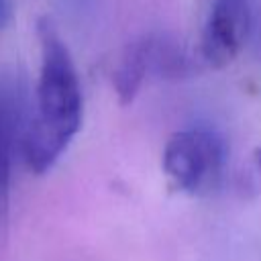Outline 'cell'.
Wrapping results in <instances>:
<instances>
[{
  "label": "cell",
  "mask_w": 261,
  "mask_h": 261,
  "mask_svg": "<svg viewBox=\"0 0 261 261\" xmlns=\"http://www.w3.org/2000/svg\"><path fill=\"white\" fill-rule=\"evenodd\" d=\"M41 41V73L35 104L22 128L20 149L33 173L49 171L82 126V88L67 45L51 20L37 27Z\"/></svg>",
  "instance_id": "1"
},
{
  "label": "cell",
  "mask_w": 261,
  "mask_h": 261,
  "mask_svg": "<svg viewBox=\"0 0 261 261\" xmlns=\"http://www.w3.org/2000/svg\"><path fill=\"white\" fill-rule=\"evenodd\" d=\"M163 171L169 181L188 194L210 192L222 177L226 143L210 128H186L173 133L163 149Z\"/></svg>",
  "instance_id": "2"
},
{
  "label": "cell",
  "mask_w": 261,
  "mask_h": 261,
  "mask_svg": "<svg viewBox=\"0 0 261 261\" xmlns=\"http://www.w3.org/2000/svg\"><path fill=\"white\" fill-rule=\"evenodd\" d=\"M251 0H212L200 37V57L208 67H226L243 49L251 29Z\"/></svg>",
  "instance_id": "3"
},
{
  "label": "cell",
  "mask_w": 261,
  "mask_h": 261,
  "mask_svg": "<svg viewBox=\"0 0 261 261\" xmlns=\"http://www.w3.org/2000/svg\"><path fill=\"white\" fill-rule=\"evenodd\" d=\"M22 114L20 96L12 82L0 77V204L6 198L10 184L12 153L22 139Z\"/></svg>",
  "instance_id": "4"
},
{
  "label": "cell",
  "mask_w": 261,
  "mask_h": 261,
  "mask_svg": "<svg viewBox=\"0 0 261 261\" xmlns=\"http://www.w3.org/2000/svg\"><path fill=\"white\" fill-rule=\"evenodd\" d=\"M151 73L149 37H139L126 45L114 69V90L122 104H128L139 94L145 77Z\"/></svg>",
  "instance_id": "5"
},
{
  "label": "cell",
  "mask_w": 261,
  "mask_h": 261,
  "mask_svg": "<svg viewBox=\"0 0 261 261\" xmlns=\"http://www.w3.org/2000/svg\"><path fill=\"white\" fill-rule=\"evenodd\" d=\"M151 73L165 80H181L194 71V63L186 49L169 37H149Z\"/></svg>",
  "instance_id": "6"
},
{
  "label": "cell",
  "mask_w": 261,
  "mask_h": 261,
  "mask_svg": "<svg viewBox=\"0 0 261 261\" xmlns=\"http://www.w3.org/2000/svg\"><path fill=\"white\" fill-rule=\"evenodd\" d=\"M12 14V0H0V31L8 24Z\"/></svg>",
  "instance_id": "7"
},
{
  "label": "cell",
  "mask_w": 261,
  "mask_h": 261,
  "mask_svg": "<svg viewBox=\"0 0 261 261\" xmlns=\"http://www.w3.org/2000/svg\"><path fill=\"white\" fill-rule=\"evenodd\" d=\"M255 159H257V167H259V171H261V147L257 149V153H255Z\"/></svg>",
  "instance_id": "8"
}]
</instances>
